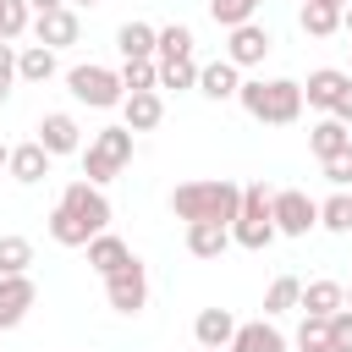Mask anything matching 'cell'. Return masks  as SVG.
Listing matches in <instances>:
<instances>
[{
  "label": "cell",
  "mask_w": 352,
  "mask_h": 352,
  "mask_svg": "<svg viewBox=\"0 0 352 352\" xmlns=\"http://www.w3.org/2000/svg\"><path fill=\"white\" fill-rule=\"evenodd\" d=\"M11 88H16V50L0 44V104L11 99Z\"/></svg>",
  "instance_id": "8d00e7d4"
},
{
  "label": "cell",
  "mask_w": 352,
  "mask_h": 352,
  "mask_svg": "<svg viewBox=\"0 0 352 352\" xmlns=\"http://www.w3.org/2000/svg\"><path fill=\"white\" fill-rule=\"evenodd\" d=\"M66 6H72V11H77V6H99V0H66Z\"/></svg>",
  "instance_id": "60d3db41"
},
{
  "label": "cell",
  "mask_w": 352,
  "mask_h": 352,
  "mask_svg": "<svg viewBox=\"0 0 352 352\" xmlns=\"http://www.w3.org/2000/svg\"><path fill=\"white\" fill-rule=\"evenodd\" d=\"M324 330H330V352H352V308H336Z\"/></svg>",
  "instance_id": "d590c367"
},
{
  "label": "cell",
  "mask_w": 352,
  "mask_h": 352,
  "mask_svg": "<svg viewBox=\"0 0 352 352\" xmlns=\"http://www.w3.org/2000/svg\"><path fill=\"white\" fill-rule=\"evenodd\" d=\"M33 11H55V6H66V0H28Z\"/></svg>",
  "instance_id": "f35d334b"
},
{
  "label": "cell",
  "mask_w": 352,
  "mask_h": 352,
  "mask_svg": "<svg viewBox=\"0 0 352 352\" xmlns=\"http://www.w3.org/2000/svg\"><path fill=\"white\" fill-rule=\"evenodd\" d=\"M28 22H33V6H28V0H0V44L22 38Z\"/></svg>",
  "instance_id": "1f68e13d"
},
{
  "label": "cell",
  "mask_w": 352,
  "mask_h": 352,
  "mask_svg": "<svg viewBox=\"0 0 352 352\" xmlns=\"http://www.w3.org/2000/svg\"><path fill=\"white\" fill-rule=\"evenodd\" d=\"M121 88L126 94H143V88H160V60H121Z\"/></svg>",
  "instance_id": "f546056e"
},
{
  "label": "cell",
  "mask_w": 352,
  "mask_h": 352,
  "mask_svg": "<svg viewBox=\"0 0 352 352\" xmlns=\"http://www.w3.org/2000/svg\"><path fill=\"white\" fill-rule=\"evenodd\" d=\"M236 209H242V187L226 182V176H204V182L170 187V214L176 220H220V226H231Z\"/></svg>",
  "instance_id": "7a4b0ae2"
},
{
  "label": "cell",
  "mask_w": 352,
  "mask_h": 352,
  "mask_svg": "<svg viewBox=\"0 0 352 352\" xmlns=\"http://www.w3.org/2000/svg\"><path fill=\"white\" fill-rule=\"evenodd\" d=\"M346 308H352V286H346Z\"/></svg>",
  "instance_id": "7bdbcfd3"
},
{
  "label": "cell",
  "mask_w": 352,
  "mask_h": 352,
  "mask_svg": "<svg viewBox=\"0 0 352 352\" xmlns=\"http://www.w3.org/2000/svg\"><path fill=\"white\" fill-rule=\"evenodd\" d=\"M55 77V50L50 44H22L16 50V82H50Z\"/></svg>",
  "instance_id": "cb8c5ba5"
},
{
  "label": "cell",
  "mask_w": 352,
  "mask_h": 352,
  "mask_svg": "<svg viewBox=\"0 0 352 352\" xmlns=\"http://www.w3.org/2000/svg\"><path fill=\"white\" fill-rule=\"evenodd\" d=\"M192 28L187 22H165V28H154V60H182V55H192Z\"/></svg>",
  "instance_id": "d4e9b609"
},
{
  "label": "cell",
  "mask_w": 352,
  "mask_h": 352,
  "mask_svg": "<svg viewBox=\"0 0 352 352\" xmlns=\"http://www.w3.org/2000/svg\"><path fill=\"white\" fill-rule=\"evenodd\" d=\"M6 154H11V148H6V143H0V170H6Z\"/></svg>",
  "instance_id": "b9f144b4"
},
{
  "label": "cell",
  "mask_w": 352,
  "mask_h": 352,
  "mask_svg": "<svg viewBox=\"0 0 352 352\" xmlns=\"http://www.w3.org/2000/svg\"><path fill=\"white\" fill-rule=\"evenodd\" d=\"M330 116H336V121H346V126H352V82H346V88H341V99H336V110H330Z\"/></svg>",
  "instance_id": "74e56055"
},
{
  "label": "cell",
  "mask_w": 352,
  "mask_h": 352,
  "mask_svg": "<svg viewBox=\"0 0 352 352\" xmlns=\"http://www.w3.org/2000/svg\"><path fill=\"white\" fill-rule=\"evenodd\" d=\"M297 308L314 314V319H330L336 308H346V286H341V280H308L302 297H297Z\"/></svg>",
  "instance_id": "ffe728a7"
},
{
  "label": "cell",
  "mask_w": 352,
  "mask_h": 352,
  "mask_svg": "<svg viewBox=\"0 0 352 352\" xmlns=\"http://www.w3.org/2000/svg\"><path fill=\"white\" fill-rule=\"evenodd\" d=\"M346 82H352V72H341V66H319V72H308V82H302V104H308V110H324V116H330Z\"/></svg>",
  "instance_id": "5bb4252c"
},
{
  "label": "cell",
  "mask_w": 352,
  "mask_h": 352,
  "mask_svg": "<svg viewBox=\"0 0 352 352\" xmlns=\"http://www.w3.org/2000/svg\"><path fill=\"white\" fill-rule=\"evenodd\" d=\"M204 352H226V346H204Z\"/></svg>",
  "instance_id": "f6af8a7d"
},
{
  "label": "cell",
  "mask_w": 352,
  "mask_h": 352,
  "mask_svg": "<svg viewBox=\"0 0 352 352\" xmlns=\"http://www.w3.org/2000/svg\"><path fill=\"white\" fill-rule=\"evenodd\" d=\"M116 50H121V60H154V22H121L116 28Z\"/></svg>",
  "instance_id": "603a6c76"
},
{
  "label": "cell",
  "mask_w": 352,
  "mask_h": 352,
  "mask_svg": "<svg viewBox=\"0 0 352 352\" xmlns=\"http://www.w3.org/2000/svg\"><path fill=\"white\" fill-rule=\"evenodd\" d=\"M126 258H132V248H126L116 231H94V236H88V270H94L99 280H104L110 270H121Z\"/></svg>",
  "instance_id": "ac0fdd59"
},
{
  "label": "cell",
  "mask_w": 352,
  "mask_h": 352,
  "mask_svg": "<svg viewBox=\"0 0 352 352\" xmlns=\"http://www.w3.org/2000/svg\"><path fill=\"white\" fill-rule=\"evenodd\" d=\"M50 165H55V160H50V148H44L38 138H33V143H16V148L6 154V176L22 182V187H38V182L50 176Z\"/></svg>",
  "instance_id": "4fadbf2b"
},
{
  "label": "cell",
  "mask_w": 352,
  "mask_h": 352,
  "mask_svg": "<svg viewBox=\"0 0 352 352\" xmlns=\"http://www.w3.org/2000/svg\"><path fill=\"white\" fill-rule=\"evenodd\" d=\"M28 264H33V242L6 231L0 236V275H28Z\"/></svg>",
  "instance_id": "f1b7e54d"
},
{
  "label": "cell",
  "mask_w": 352,
  "mask_h": 352,
  "mask_svg": "<svg viewBox=\"0 0 352 352\" xmlns=\"http://www.w3.org/2000/svg\"><path fill=\"white\" fill-rule=\"evenodd\" d=\"M94 231H110V198L94 182H66L60 204L50 209V242L60 248H88Z\"/></svg>",
  "instance_id": "6da1fadb"
},
{
  "label": "cell",
  "mask_w": 352,
  "mask_h": 352,
  "mask_svg": "<svg viewBox=\"0 0 352 352\" xmlns=\"http://www.w3.org/2000/svg\"><path fill=\"white\" fill-rule=\"evenodd\" d=\"M319 226H324V231H336V236H346V231H352V192H346V187H336V192L319 204Z\"/></svg>",
  "instance_id": "83f0119b"
},
{
  "label": "cell",
  "mask_w": 352,
  "mask_h": 352,
  "mask_svg": "<svg viewBox=\"0 0 352 352\" xmlns=\"http://www.w3.org/2000/svg\"><path fill=\"white\" fill-rule=\"evenodd\" d=\"M341 28H346V33H352V0H346V6H341Z\"/></svg>",
  "instance_id": "ab89813d"
},
{
  "label": "cell",
  "mask_w": 352,
  "mask_h": 352,
  "mask_svg": "<svg viewBox=\"0 0 352 352\" xmlns=\"http://www.w3.org/2000/svg\"><path fill=\"white\" fill-rule=\"evenodd\" d=\"M231 248V226L220 220H187V253L192 258H220Z\"/></svg>",
  "instance_id": "e0dca14e"
},
{
  "label": "cell",
  "mask_w": 352,
  "mask_h": 352,
  "mask_svg": "<svg viewBox=\"0 0 352 352\" xmlns=\"http://www.w3.org/2000/svg\"><path fill=\"white\" fill-rule=\"evenodd\" d=\"M104 302H110L116 314H126V319H138V314L148 308V270H143L138 253H132L121 270L104 275Z\"/></svg>",
  "instance_id": "52a82bcc"
},
{
  "label": "cell",
  "mask_w": 352,
  "mask_h": 352,
  "mask_svg": "<svg viewBox=\"0 0 352 352\" xmlns=\"http://www.w3.org/2000/svg\"><path fill=\"white\" fill-rule=\"evenodd\" d=\"M253 11H258V0H209V16H214L220 28H236V22H253Z\"/></svg>",
  "instance_id": "d6a6232c"
},
{
  "label": "cell",
  "mask_w": 352,
  "mask_h": 352,
  "mask_svg": "<svg viewBox=\"0 0 352 352\" xmlns=\"http://www.w3.org/2000/svg\"><path fill=\"white\" fill-rule=\"evenodd\" d=\"M270 50H275V38H270V28H264V22H236V28H226V60H231L236 72L258 66Z\"/></svg>",
  "instance_id": "9c48e42d"
},
{
  "label": "cell",
  "mask_w": 352,
  "mask_h": 352,
  "mask_svg": "<svg viewBox=\"0 0 352 352\" xmlns=\"http://www.w3.org/2000/svg\"><path fill=\"white\" fill-rule=\"evenodd\" d=\"M165 121V99H160V88H143V94H126L121 99V126H132V132H154Z\"/></svg>",
  "instance_id": "9a60e30c"
},
{
  "label": "cell",
  "mask_w": 352,
  "mask_h": 352,
  "mask_svg": "<svg viewBox=\"0 0 352 352\" xmlns=\"http://www.w3.org/2000/svg\"><path fill=\"white\" fill-rule=\"evenodd\" d=\"M66 88H72V99L77 104H88V110H116L121 99H126V88H121V77L110 72V66H72L66 72Z\"/></svg>",
  "instance_id": "8992f818"
},
{
  "label": "cell",
  "mask_w": 352,
  "mask_h": 352,
  "mask_svg": "<svg viewBox=\"0 0 352 352\" xmlns=\"http://www.w3.org/2000/svg\"><path fill=\"white\" fill-rule=\"evenodd\" d=\"M297 352H330V330H324V319L302 314V324H297Z\"/></svg>",
  "instance_id": "836d02e7"
},
{
  "label": "cell",
  "mask_w": 352,
  "mask_h": 352,
  "mask_svg": "<svg viewBox=\"0 0 352 352\" xmlns=\"http://www.w3.org/2000/svg\"><path fill=\"white\" fill-rule=\"evenodd\" d=\"M270 220H275V236H308L319 226V204L302 187H280L270 192Z\"/></svg>",
  "instance_id": "ba28073f"
},
{
  "label": "cell",
  "mask_w": 352,
  "mask_h": 352,
  "mask_svg": "<svg viewBox=\"0 0 352 352\" xmlns=\"http://www.w3.org/2000/svg\"><path fill=\"white\" fill-rule=\"evenodd\" d=\"M33 44H50V50H66L82 38V16L72 6H55V11H33Z\"/></svg>",
  "instance_id": "30bf717a"
},
{
  "label": "cell",
  "mask_w": 352,
  "mask_h": 352,
  "mask_svg": "<svg viewBox=\"0 0 352 352\" xmlns=\"http://www.w3.org/2000/svg\"><path fill=\"white\" fill-rule=\"evenodd\" d=\"M231 242L248 248V253H264V248L275 242V220H270V192H264V182H248V187H242V209H236V220H231Z\"/></svg>",
  "instance_id": "5b68a950"
},
{
  "label": "cell",
  "mask_w": 352,
  "mask_h": 352,
  "mask_svg": "<svg viewBox=\"0 0 352 352\" xmlns=\"http://www.w3.org/2000/svg\"><path fill=\"white\" fill-rule=\"evenodd\" d=\"M319 170H324V182H330V187H352V143H346L341 154L319 160Z\"/></svg>",
  "instance_id": "e575fe53"
},
{
  "label": "cell",
  "mask_w": 352,
  "mask_h": 352,
  "mask_svg": "<svg viewBox=\"0 0 352 352\" xmlns=\"http://www.w3.org/2000/svg\"><path fill=\"white\" fill-rule=\"evenodd\" d=\"M226 352H286V336L270 319H248V324H236V336H231Z\"/></svg>",
  "instance_id": "d6986e66"
},
{
  "label": "cell",
  "mask_w": 352,
  "mask_h": 352,
  "mask_svg": "<svg viewBox=\"0 0 352 352\" xmlns=\"http://www.w3.org/2000/svg\"><path fill=\"white\" fill-rule=\"evenodd\" d=\"M38 143L50 148V160H60V154H82V126H77V116L50 110V116L38 121Z\"/></svg>",
  "instance_id": "7c38bea8"
},
{
  "label": "cell",
  "mask_w": 352,
  "mask_h": 352,
  "mask_svg": "<svg viewBox=\"0 0 352 352\" xmlns=\"http://www.w3.org/2000/svg\"><path fill=\"white\" fill-rule=\"evenodd\" d=\"M324 6H346V0H324Z\"/></svg>",
  "instance_id": "ee69618b"
},
{
  "label": "cell",
  "mask_w": 352,
  "mask_h": 352,
  "mask_svg": "<svg viewBox=\"0 0 352 352\" xmlns=\"http://www.w3.org/2000/svg\"><path fill=\"white\" fill-rule=\"evenodd\" d=\"M132 138H138L132 126H99L88 138V148H82V182H94V187L116 182L132 165Z\"/></svg>",
  "instance_id": "277c9868"
},
{
  "label": "cell",
  "mask_w": 352,
  "mask_h": 352,
  "mask_svg": "<svg viewBox=\"0 0 352 352\" xmlns=\"http://www.w3.org/2000/svg\"><path fill=\"white\" fill-rule=\"evenodd\" d=\"M160 88H176V94L198 88V60H192V55H182V60H160Z\"/></svg>",
  "instance_id": "4dcf8cb0"
},
{
  "label": "cell",
  "mask_w": 352,
  "mask_h": 352,
  "mask_svg": "<svg viewBox=\"0 0 352 352\" xmlns=\"http://www.w3.org/2000/svg\"><path fill=\"white\" fill-rule=\"evenodd\" d=\"M236 88H242V72L220 55V60H209V66H198V94L204 99H214V104H226V99H236Z\"/></svg>",
  "instance_id": "2e32d148"
},
{
  "label": "cell",
  "mask_w": 352,
  "mask_h": 352,
  "mask_svg": "<svg viewBox=\"0 0 352 352\" xmlns=\"http://www.w3.org/2000/svg\"><path fill=\"white\" fill-rule=\"evenodd\" d=\"M346 143H352V132H346V121H336V116H324V121H314V126H308V148H314L319 160L341 154Z\"/></svg>",
  "instance_id": "484cf974"
},
{
  "label": "cell",
  "mask_w": 352,
  "mask_h": 352,
  "mask_svg": "<svg viewBox=\"0 0 352 352\" xmlns=\"http://www.w3.org/2000/svg\"><path fill=\"white\" fill-rule=\"evenodd\" d=\"M297 28H302L308 38H330V33H341V6L302 0V6H297Z\"/></svg>",
  "instance_id": "7402d4cb"
},
{
  "label": "cell",
  "mask_w": 352,
  "mask_h": 352,
  "mask_svg": "<svg viewBox=\"0 0 352 352\" xmlns=\"http://www.w3.org/2000/svg\"><path fill=\"white\" fill-rule=\"evenodd\" d=\"M236 104L264 126H292L302 116V82L297 77H248L236 88Z\"/></svg>",
  "instance_id": "3957f363"
},
{
  "label": "cell",
  "mask_w": 352,
  "mask_h": 352,
  "mask_svg": "<svg viewBox=\"0 0 352 352\" xmlns=\"http://www.w3.org/2000/svg\"><path fill=\"white\" fill-rule=\"evenodd\" d=\"M297 297H302V280H297V275H275V280H270V292H264V319L292 314V308H297Z\"/></svg>",
  "instance_id": "4316f807"
},
{
  "label": "cell",
  "mask_w": 352,
  "mask_h": 352,
  "mask_svg": "<svg viewBox=\"0 0 352 352\" xmlns=\"http://www.w3.org/2000/svg\"><path fill=\"white\" fill-rule=\"evenodd\" d=\"M231 336H236L231 308H204V314L192 319V341H198V346H231Z\"/></svg>",
  "instance_id": "44dd1931"
},
{
  "label": "cell",
  "mask_w": 352,
  "mask_h": 352,
  "mask_svg": "<svg viewBox=\"0 0 352 352\" xmlns=\"http://www.w3.org/2000/svg\"><path fill=\"white\" fill-rule=\"evenodd\" d=\"M33 302H38L33 275H0V330H16Z\"/></svg>",
  "instance_id": "8fae6325"
}]
</instances>
